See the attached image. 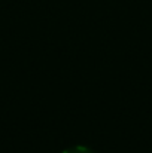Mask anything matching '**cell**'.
<instances>
[{
    "instance_id": "cell-1",
    "label": "cell",
    "mask_w": 152,
    "mask_h": 153,
    "mask_svg": "<svg viewBox=\"0 0 152 153\" xmlns=\"http://www.w3.org/2000/svg\"><path fill=\"white\" fill-rule=\"evenodd\" d=\"M63 153H93L90 149L84 147V146H75V147H70V149H66Z\"/></svg>"
}]
</instances>
